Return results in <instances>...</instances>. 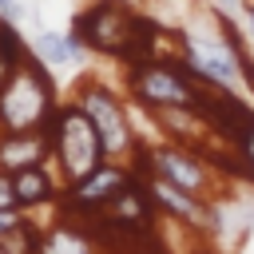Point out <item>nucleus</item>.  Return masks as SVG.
I'll list each match as a JSON object with an SVG mask.
<instances>
[{
	"instance_id": "16",
	"label": "nucleus",
	"mask_w": 254,
	"mask_h": 254,
	"mask_svg": "<svg viewBox=\"0 0 254 254\" xmlns=\"http://www.w3.org/2000/svg\"><path fill=\"white\" fill-rule=\"evenodd\" d=\"M0 206H16V187H12V171L0 167Z\"/></svg>"
},
{
	"instance_id": "9",
	"label": "nucleus",
	"mask_w": 254,
	"mask_h": 254,
	"mask_svg": "<svg viewBox=\"0 0 254 254\" xmlns=\"http://www.w3.org/2000/svg\"><path fill=\"white\" fill-rule=\"evenodd\" d=\"M36 163H52V135L44 127L36 131H0V167L24 171Z\"/></svg>"
},
{
	"instance_id": "8",
	"label": "nucleus",
	"mask_w": 254,
	"mask_h": 254,
	"mask_svg": "<svg viewBox=\"0 0 254 254\" xmlns=\"http://www.w3.org/2000/svg\"><path fill=\"white\" fill-rule=\"evenodd\" d=\"M206 163L210 159L187 143L151 147V175H159V179H167V183H175L198 198H206V190H210V167Z\"/></svg>"
},
{
	"instance_id": "5",
	"label": "nucleus",
	"mask_w": 254,
	"mask_h": 254,
	"mask_svg": "<svg viewBox=\"0 0 254 254\" xmlns=\"http://www.w3.org/2000/svg\"><path fill=\"white\" fill-rule=\"evenodd\" d=\"M75 103L91 115V123H95V131H99V139H103L107 159L135 155L139 139H135V131H131V119H127L123 99H119L111 87H103V83H83V87L75 91Z\"/></svg>"
},
{
	"instance_id": "13",
	"label": "nucleus",
	"mask_w": 254,
	"mask_h": 254,
	"mask_svg": "<svg viewBox=\"0 0 254 254\" xmlns=\"http://www.w3.org/2000/svg\"><path fill=\"white\" fill-rule=\"evenodd\" d=\"M28 56V44L20 40V32H16V24L12 20H4L0 24V87L8 83V75L16 71V64Z\"/></svg>"
},
{
	"instance_id": "18",
	"label": "nucleus",
	"mask_w": 254,
	"mask_h": 254,
	"mask_svg": "<svg viewBox=\"0 0 254 254\" xmlns=\"http://www.w3.org/2000/svg\"><path fill=\"white\" fill-rule=\"evenodd\" d=\"M123 4H131V8H139V4H143V0H123Z\"/></svg>"
},
{
	"instance_id": "3",
	"label": "nucleus",
	"mask_w": 254,
	"mask_h": 254,
	"mask_svg": "<svg viewBox=\"0 0 254 254\" xmlns=\"http://www.w3.org/2000/svg\"><path fill=\"white\" fill-rule=\"evenodd\" d=\"M127 91L139 107L147 111H194L198 95H202V79L187 67V60H143V64H127Z\"/></svg>"
},
{
	"instance_id": "10",
	"label": "nucleus",
	"mask_w": 254,
	"mask_h": 254,
	"mask_svg": "<svg viewBox=\"0 0 254 254\" xmlns=\"http://www.w3.org/2000/svg\"><path fill=\"white\" fill-rule=\"evenodd\" d=\"M147 187H151L159 210H167V214L179 218V222L206 226V198H198V194H190V190H183V187H175V183H167V179H159V175H147Z\"/></svg>"
},
{
	"instance_id": "15",
	"label": "nucleus",
	"mask_w": 254,
	"mask_h": 254,
	"mask_svg": "<svg viewBox=\"0 0 254 254\" xmlns=\"http://www.w3.org/2000/svg\"><path fill=\"white\" fill-rule=\"evenodd\" d=\"M20 226H24L20 206H0V250H4V238H12Z\"/></svg>"
},
{
	"instance_id": "7",
	"label": "nucleus",
	"mask_w": 254,
	"mask_h": 254,
	"mask_svg": "<svg viewBox=\"0 0 254 254\" xmlns=\"http://www.w3.org/2000/svg\"><path fill=\"white\" fill-rule=\"evenodd\" d=\"M139 175H135V167H123V163H99L91 175H83L79 183H71L67 190H64V214H95V210H103L119 190H127L131 183H135Z\"/></svg>"
},
{
	"instance_id": "4",
	"label": "nucleus",
	"mask_w": 254,
	"mask_h": 254,
	"mask_svg": "<svg viewBox=\"0 0 254 254\" xmlns=\"http://www.w3.org/2000/svg\"><path fill=\"white\" fill-rule=\"evenodd\" d=\"M71 32L87 44V52L127 60L139 36V12L123 0H91L83 12H75Z\"/></svg>"
},
{
	"instance_id": "11",
	"label": "nucleus",
	"mask_w": 254,
	"mask_h": 254,
	"mask_svg": "<svg viewBox=\"0 0 254 254\" xmlns=\"http://www.w3.org/2000/svg\"><path fill=\"white\" fill-rule=\"evenodd\" d=\"M32 48H36V56H40L48 67L83 64V56H87V44H83L75 32H52V28H40V32L32 36Z\"/></svg>"
},
{
	"instance_id": "6",
	"label": "nucleus",
	"mask_w": 254,
	"mask_h": 254,
	"mask_svg": "<svg viewBox=\"0 0 254 254\" xmlns=\"http://www.w3.org/2000/svg\"><path fill=\"white\" fill-rule=\"evenodd\" d=\"M179 48H183L187 67H190L202 83L238 91V83H242V67H238L234 48L226 44V36L214 40V36H198V32H187V28H183V32H179Z\"/></svg>"
},
{
	"instance_id": "1",
	"label": "nucleus",
	"mask_w": 254,
	"mask_h": 254,
	"mask_svg": "<svg viewBox=\"0 0 254 254\" xmlns=\"http://www.w3.org/2000/svg\"><path fill=\"white\" fill-rule=\"evenodd\" d=\"M44 131L52 135V163L60 167L64 183H79L83 175H91L99 163H107V151H103V139L91 123V115L71 99V103H60L52 111V119L44 123Z\"/></svg>"
},
{
	"instance_id": "17",
	"label": "nucleus",
	"mask_w": 254,
	"mask_h": 254,
	"mask_svg": "<svg viewBox=\"0 0 254 254\" xmlns=\"http://www.w3.org/2000/svg\"><path fill=\"white\" fill-rule=\"evenodd\" d=\"M242 12H246V32H250V40H254V0H250Z\"/></svg>"
},
{
	"instance_id": "2",
	"label": "nucleus",
	"mask_w": 254,
	"mask_h": 254,
	"mask_svg": "<svg viewBox=\"0 0 254 254\" xmlns=\"http://www.w3.org/2000/svg\"><path fill=\"white\" fill-rule=\"evenodd\" d=\"M56 83L40 56H24L0 87V131H36L56 111Z\"/></svg>"
},
{
	"instance_id": "12",
	"label": "nucleus",
	"mask_w": 254,
	"mask_h": 254,
	"mask_svg": "<svg viewBox=\"0 0 254 254\" xmlns=\"http://www.w3.org/2000/svg\"><path fill=\"white\" fill-rule=\"evenodd\" d=\"M12 187H16V206H20V210H36V206L56 202V179H52L48 163L12 171Z\"/></svg>"
},
{
	"instance_id": "14",
	"label": "nucleus",
	"mask_w": 254,
	"mask_h": 254,
	"mask_svg": "<svg viewBox=\"0 0 254 254\" xmlns=\"http://www.w3.org/2000/svg\"><path fill=\"white\" fill-rule=\"evenodd\" d=\"M87 246H91V238L71 234L67 226H56V234H48V238H44V250H87Z\"/></svg>"
},
{
	"instance_id": "19",
	"label": "nucleus",
	"mask_w": 254,
	"mask_h": 254,
	"mask_svg": "<svg viewBox=\"0 0 254 254\" xmlns=\"http://www.w3.org/2000/svg\"><path fill=\"white\" fill-rule=\"evenodd\" d=\"M0 24H4V16H0Z\"/></svg>"
}]
</instances>
